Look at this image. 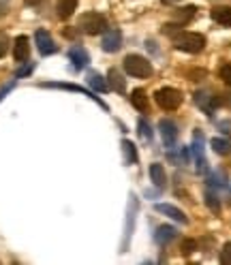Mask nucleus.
Here are the masks:
<instances>
[{"instance_id":"obj_13","label":"nucleus","mask_w":231,"mask_h":265,"mask_svg":"<svg viewBox=\"0 0 231 265\" xmlns=\"http://www.w3.org/2000/svg\"><path fill=\"white\" fill-rule=\"evenodd\" d=\"M30 56V43H28V36H24L20 34L17 39L13 41V58L17 62H24V60H28Z\"/></svg>"},{"instance_id":"obj_34","label":"nucleus","mask_w":231,"mask_h":265,"mask_svg":"<svg viewBox=\"0 0 231 265\" xmlns=\"http://www.w3.org/2000/svg\"><path fill=\"white\" fill-rule=\"evenodd\" d=\"M165 5H174V3H180V0H163Z\"/></svg>"},{"instance_id":"obj_16","label":"nucleus","mask_w":231,"mask_h":265,"mask_svg":"<svg viewBox=\"0 0 231 265\" xmlns=\"http://www.w3.org/2000/svg\"><path fill=\"white\" fill-rule=\"evenodd\" d=\"M69 58H71V62H73L75 69H86L88 62H90V56H88V51L84 47H71Z\"/></svg>"},{"instance_id":"obj_5","label":"nucleus","mask_w":231,"mask_h":265,"mask_svg":"<svg viewBox=\"0 0 231 265\" xmlns=\"http://www.w3.org/2000/svg\"><path fill=\"white\" fill-rule=\"evenodd\" d=\"M191 152L195 154V165H197V173H199V176L208 173V161H206V154H203V135H201V131H195Z\"/></svg>"},{"instance_id":"obj_32","label":"nucleus","mask_w":231,"mask_h":265,"mask_svg":"<svg viewBox=\"0 0 231 265\" xmlns=\"http://www.w3.org/2000/svg\"><path fill=\"white\" fill-rule=\"evenodd\" d=\"M220 79H223L227 86H231V65H225L220 69Z\"/></svg>"},{"instance_id":"obj_29","label":"nucleus","mask_w":231,"mask_h":265,"mask_svg":"<svg viewBox=\"0 0 231 265\" xmlns=\"http://www.w3.org/2000/svg\"><path fill=\"white\" fill-rule=\"evenodd\" d=\"M220 263L223 265H231V242H227L225 246H223V250H220Z\"/></svg>"},{"instance_id":"obj_35","label":"nucleus","mask_w":231,"mask_h":265,"mask_svg":"<svg viewBox=\"0 0 231 265\" xmlns=\"http://www.w3.org/2000/svg\"><path fill=\"white\" fill-rule=\"evenodd\" d=\"M26 3H28V5H37L39 0H26Z\"/></svg>"},{"instance_id":"obj_36","label":"nucleus","mask_w":231,"mask_h":265,"mask_svg":"<svg viewBox=\"0 0 231 265\" xmlns=\"http://www.w3.org/2000/svg\"><path fill=\"white\" fill-rule=\"evenodd\" d=\"M229 190H231V188H229Z\"/></svg>"},{"instance_id":"obj_22","label":"nucleus","mask_w":231,"mask_h":265,"mask_svg":"<svg viewBox=\"0 0 231 265\" xmlns=\"http://www.w3.org/2000/svg\"><path fill=\"white\" fill-rule=\"evenodd\" d=\"M77 7V0H58V17L60 20H69Z\"/></svg>"},{"instance_id":"obj_2","label":"nucleus","mask_w":231,"mask_h":265,"mask_svg":"<svg viewBox=\"0 0 231 265\" xmlns=\"http://www.w3.org/2000/svg\"><path fill=\"white\" fill-rule=\"evenodd\" d=\"M124 71H127L131 77H139V79L150 77L154 73L150 60L144 56H137V54H129V56L124 58Z\"/></svg>"},{"instance_id":"obj_31","label":"nucleus","mask_w":231,"mask_h":265,"mask_svg":"<svg viewBox=\"0 0 231 265\" xmlns=\"http://www.w3.org/2000/svg\"><path fill=\"white\" fill-rule=\"evenodd\" d=\"M32 69H34V62H28V65H26V67H22L20 71L15 73V79H20V77H26V75H30V73H32Z\"/></svg>"},{"instance_id":"obj_25","label":"nucleus","mask_w":231,"mask_h":265,"mask_svg":"<svg viewBox=\"0 0 231 265\" xmlns=\"http://www.w3.org/2000/svg\"><path fill=\"white\" fill-rule=\"evenodd\" d=\"M203 199H206V205H208L214 214H218V212H220V201H218V195H216L212 188H208V190H206V195H203Z\"/></svg>"},{"instance_id":"obj_7","label":"nucleus","mask_w":231,"mask_h":265,"mask_svg":"<svg viewBox=\"0 0 231 265\" xmlns=\"http://www.w3.org/2000/svg\"><path fill=\"white\" fill-rule=\"evenodd\" d=\"M34 43H37V49H39L41 56H51V54L58 51V45L54 43V39H51V34L43 28H39L34 32Z\"/></svg>"},{"instance_id":"obj_19","label":"nucleus","mask_w":231,"mask_h":265,"mask_svg":"<svg viewBox=\"0 0 231 265\" xmlns=\"http://www.w3.org/2000/svg\"><path fill=\"white\" fill-rule=\"evenodd\" d=\"M212 20H214L216 24L220 26H227V28H231V7H214L212 9Z\"/></svg>"},{"instance_id":"obj_33","label":"nucleus","mask_w":231,"mask_h":265,"mask_svg":"<svg viewBox=\"0 0 231 265\" xmlns=\"http://www.w3.org/2000/svg\"><path fill=\"white\" fill-rule=\"evenodd\" d=\"M13 86H15V81H11V84H7L5 88H0V100H3L9 92H11V90H13Z\"/></svg>"},{"instance_id":"obj_15","label":"nucleus","mask_w":231,"mask_h":265,"mask_svg":"<svg viewBox=\"0 0 231 265\" xmlns=\"http://www.w3.org/2000/svg\"><path fill=\"white\" fill-rule=\"evenodd\" d=\"M176 235H178L176 227H171V225H161V227L156 229V233H154V240H156L158 246H167L171 240H176Z\"/></svg>"},{"instance_id":"obj_23","label":"nucleus","mask_w":231,"mask_h":265,"mask_svg":"<svg viewBox=\"0 0 231 265\" xmlns=\"http://www.w3.org/2000/svg\"><path fill=\"white\" fill-rule=\"evenodd\" d=\"M212 150H214L216 154H220V156H225V154L231 152V141L229 139H223V137H214V139L210 141Z\"/></svg>"},{"instance_id":"obj_6","label":"nucleus","mask_w":231,"mask_h":265,"mask_svg":"<svg viewBox=\"0 0 231 265\" xmlns=\"http://www.w3.org/2000/svg\"><path fill=\"white\" fill-rule=\"evenodd\" d=\"M137 207H139V201L135 195L129 197V212H127V223H124V242H122V252L127 250L129 240L133 235V229H135V216H137Z\"/></svg>"},{"instance_id":"obj_1","label":"nucleus","mask_w":231,"mask_h":265,"mask_svg":"<svg viewBox=\"0 0 231 265\" xmlns=\"http://www.w3.org/2000/svg\"><path fill=\"white\" fill-rule=\"evenodd\" d=\"M171 39H174L176 47L180 51H186V54H199V51H203V47H206V36L199 34V32L180 30L178 34H174Z\"/></svg>"},{"instance_id":"obj_10","label":"nucleus","mask_w":231,"mask_h":265,"mask_svg":"<svg viewBox=\"0 0 231 265\" xmlns=\"http://www.w3.org/2000/svg\"><path fill=\"white\" fill-rule=\"evenodd\" d=\"M195 103H197V107H201L208 116H212L216 105H220V100H218V96L206 92V90H199V92H195Z\"/></svg>"},{"instance_id":"obj_21","label":"nucleus","mask_w":231,"mask_h":265,"mask_svg":"<svg viewBox=\"0 0 231 265\" xmlns=\"http://www.w3.org/2000/svg\"><path fill=\"white\" fill-rule=\"evenodd\" d=\"M150 178H152L154 186H156L158 190L165 188V184H167V176H165L163 165H158V163H154V165H150Z\"/></svg>"},{"instance_id":"obj_24","label":"nucleus","mask_w":231,"mask_h":265,"mask_svg":"<svg viewBox=\"0 0 231 265\" xmlns=\"http://www.w3.org/2000/svg\"><path fill=\"white\" fill-rule=\"evenodd\" d=\"M122 150H124V156H127L129 165H135V163H137V148H135V143L129 141V139H122Z\"/></svg>"},{"instance_id":"obj_9","label":"nucleus","mask_w":231,"mask_h":265,"mask_svg":"<svg viewBox=\"0 0 231 265\" xmlns=\"http://www.w3.org/2000/svg\"><path fill=\"white\" fill-rule=\"evenodd\" d=\"M158 131H161V137H163V143L165 148H174L176 141H178V124L174 120H161L158 122Z\"/></svg>"},{"instance_id":"obj_26","label":"nucleus","mask_w":231,"mask_h":265,"mask_svg":"<svg viewBox=\"0 0 231 265\" xmlns=\"http://www.w3.org/2000/svg\"><path fill=\"white\" fill-rule=\"evenodd\" d=\"M137 129H139V137H141V139H144V141H152V129H150V124L144 120V118L137 122Z\"/></svg>"},{"instance_id":"obj_20","label":"nucleus","mask_w":231,"mask_h":265,"mask_svg":"<svg viewBox=\"0 0 231 265\" xmlns=\"http://www.w3.org/2000/svg\"><path fill=\"white\" fill-rule=\"evenodd\" d=\"M131 103H133V107H135L137 112H141V114H146L148 107H150L148 94L144 92V90H133V92H131Z\"/></svg>"},{"instance_id":"obj_8","label":"nucleus","mask_w":231,"mask_h":265,"mask_svg":"<svg viewBox=\"0 0 231 265\" xmlns=\"http://www.w3.org/2000/svg\"><path fill=\"white\" fill-rule=\"evenodd\" d=\"M41 88H58V90H69V92H79V94H84L88 98H92L96 105H101L103 109H107V105L103 103V100L96 96L94 92H90V90H86L82 86H75V84H60V81H49V84H41Z\"/></svg>"},{"instance_id":"obj_30","label":"nucleus","mask_w":231,"mask_h":265,"mask_svg":"<svg viewBox=\"0 0 231 265\" xmlns=\"http://www.w3.org/2000/svg\"><path fill=\"white\" fill-rule=\"evenodd\" d=\"M9 45H11V41H9V34L0 30V58H3L5 54L9 51Z\"/></svg>"},{"instance_id":"obj_14","label":"nucleus","mask_w":231,"mask_h":265,"mask_svg":"<svg viewBox=\"0 0 231 265\" xmlns=\"http://www.w3.org/2000/svg\"><path fill=\"white\" fill-rule=\"evenodd\" d=\"M86 81H88V86H90L94 92H109V81L105 79L101 73L90 71V73H88V77H86Z\"/></svg>"},{"instance_id":"obj_11","label":"nucleus","mask_w":231,"mask_h":265,"mask_svg":"<svg viewBox=\"0 0 231 265\" xmlns=\"http://www.w3.org/2000/svg\"><path fill=\"white\" fill-rule=\"evenodd\" d=\"M154 209H156L158 214H165L167 218H171V221H176V223L189 225V216H186L180 207H176V205H171V203H156Z\"/></svg>"},{"instance_id":"obj_27","label":"nucleus","mask_w":231,"mask_h":265,"mask_svg":"<svg viewBox=\"0 0 231 265\" xmlns=\"http://www.w3.org/2000/svg\"><path fill=\"white\" fill-rule=\"evenodd\" d=\"M180 250H182L184 257H191V254L197 250V242H195V240H184L182 246H180Z\"/></svg>"},{"instance_id":"obj_17","label":"nucleus","mask_w":231,"mask_h":265,"mask_svg":"<svg viewBox=\"0 0 231 265\" xmlns=\"http://www.w3.org/2000/svg\"><path fill=\"white\" fill-rule=\"evenodd\" d=\"M206 184H208V188H212V190L227 188V176H225V171H220V169L210 171L208 178H206Z\"/></svg>"},{"instance_id":"obj_18","label":"nucleus","mask_w":231,"mask_h":265,"mask_svg":"<svg viewBox=\"0 0 231 265\" xmlns=\"http://www.w3.org/2000/svg\"><path fill=\"white\" fill-rule=\"evenodd\" d=\"M107 81H109V88H113L116 92H120V94L127 92V81H124L122 73H120L118 69H109V73H107Z\"/></svg>"},{"instance_id":"obj_12","label":"nucleus","mask_w":231,"mask_h":265,"mask_svg":"<svg viewBox=\"0 0 231 265\" xmlns=\"http://www.w3.org/2000/svg\"><path fill=\"white\" fill-rule=\"evenodd\" d=\"M101 47H103V51H107V54L118 51L122 47V32L120 30H105Z\"/></svg>"},{"instance_id":"obj_3","label":"nucleus","mask_w":231,"mask_h":265,"mask_svg":"<svg viewBox=\"0 0 231 265\" xmlns=\"http://www.w3.org/2000/svg\"><path fill=\"white\" fill-rule=\"evenodd\" d=\"M79 28H82L86 34H103L105 30H107V20L101 15V13H84L82 17H79Z\"/></svg>"},{"instance_id":"obj_28","label":"nucleus","mask_w":231,"mask_h":265,"mask_svg":"<svg viewBox=\"0 0 231 265\" xmlns=\"http://www.w3.org/2000/svg\"><path fill=\"white\" fill-rule=\"evenodd\" d=\"M178 11H180L178 13V20H180L178 24H184L186 20H191V17L195 15V7H184V9H178Z\"/></svg>"},{"instance_id":"obj_4","label":"nucleus","mask_w":231,"mask_h":265,"mask_svg":"<svg viewBox=\"0 0 231 265\" xmlns=\"http://www.w3.org/2000/svg\"><path fill=\"white\" fill-rule=\"evenodd\" d=\"M154 100L158 103V107L165 109V112H174L182 105V92L176 88H161L154 92Z\"/></svg>"}]
</instances>
